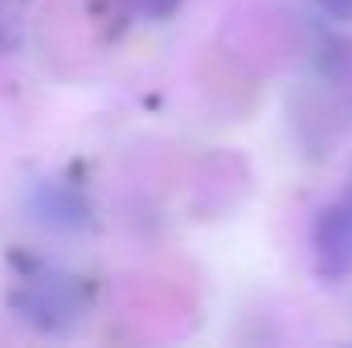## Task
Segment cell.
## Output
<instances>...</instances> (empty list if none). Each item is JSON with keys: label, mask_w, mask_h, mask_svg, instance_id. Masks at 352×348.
Instances as JSON below:
<instances>
[{"label": "cell", "mask_w": 352, "mask_h": 348, "mask_svg": "<svg viewBox=\"0 0 352 348\" xmlns=\"http://www.w3.org/2000/svg\"><path fill=\"white\" fill-rule=\"evenodd\" d=\"M90 303H94L90 283L62 266H41V270L16 279V287L8 291V312L41 336L78 332L90 316Z\"/></svg>", "instance_id": "obj_1"}, {"label": "cell", "mask_w": 352, "mask_h": 348, "mask_svg": "<svg viewBox=\"0 0 352 348\" xmlns=\"http://www.w3.org/2000/svg\"><path fill=\"white\" fill-rule=\"evenodd\" d=\"M311 259L320 279L340 283L352 274V188L328 201L311 226Z\"/></svg>", "instance_id": "obj_2"}, {"label": "cell", "mask_w": 352, "mask_h": 348, "mask_svg": "<svg viewBox=\"0 0 352 348\" xmlns=\"http://www.w3.org/2000/svg\"><path fill=\"white\" fill-rule=\"evenodd\" d=\"M33 217L37 221H45V226H66V230H74V226H82L87 221V209L78 205V197L70 193V188H62V184H37L33 188Z\"/></svg>", "instance_id": "obj_3"}, {"label": "cell", "mask_w": 352, "mask_h": 348, "mask_svg": "<svg viewBox=\"0 0 352 348\" xmlns=\"http://www.w3.org/2000/svg\"><path fill=\"white\" fill-rule=\"evenodd\" d=\"M33 0H0V54H21Z\"/></svg>", "instance_id": "obj_4"}, {"label": "cell", "mask_w": 352, "mask_h": 348, "mask_svg": "<svg viewBox=\"0 0 352 348\" xmlns=\"http://www.w3.org/2000/svg\"><path fill=\"white\" fill-rule=\"evenodd\" d=\"M180 4H184V0H127V8H131L135 17H144V21H168Z\"/></svg>", "instance_id": "obj_5"}, {"label": "cell", "mask_w": 352, "mask_h": 348, "mask_svg": "<svg viewBox=\"0 0 352 348\" xmlns=\"http://www.w3.org/2000/svg\"><path fill=\"white\" fill-rule=\"evenodd\" d=\"M332 21H340V25H352V0H316Z\"/></svg>", "instance_id": "obj_6"}]
</instances>
